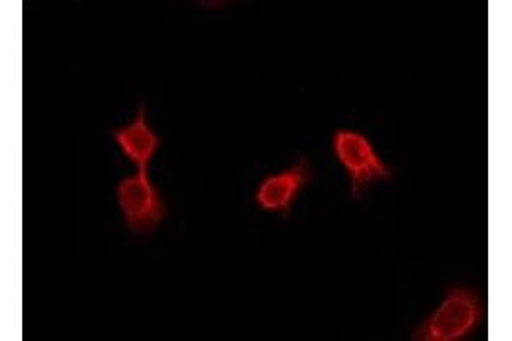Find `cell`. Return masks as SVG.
I'll return each instance as SVG.
<instances>
[{"label": "cell", "instance_id": "cell-1", "mask_svg": "<svg viewBox=\"0 0 512 341\" xmlns=\"http://www.w3.org/2000/svg\"><path fill=\"white\" fill-rule=\"evenodd\" d=\"M485 318L482 295L466 285H449L443 301L415 326V341H463L477 335Z\"/></svg>", "mask_w": 512, "mask_h": 341}, {"label": "cell", "instance_id": "cell-2", "mask_svg": "<svg viewBox=\"0 0 512 341\" xmlns=\"http://www.w3.org/2000/svg\"><path fill=\"white\" fill-rule=\"evenodd\" d=\"M333 156L349 180L350 198L362 200L378 183H391L395 169L376 151L373 140L361 130L338 128L332 137Z\"/></svg>", "mask_w": 512, "mask_h": 341}, {"label": "cell", "instance_id": "cell-3", "mask_svg": "<svg viewBox=\"0 0 512 341\" xmlns=\"http://www.w3.org/2000/svg\"><path fill=\"white\" fill-rule=\"evenodd\" d=\"M115 193L128 231L135 236H151L158 231L168 215V207L158 186L152 183L149 171L125 176L118 181Z\"/></svg>", "mask_w": 512, "mask_h": 341}, {"label": "cell", "instance_id": "cell-4", "mask_svg": "<svg viewBox=\"0 0 512 341\" xmlns=\"http://www.w3.org/2000/svg\"><path fill=\"white\" fill-rule=\"evenodd\" d=\"M315 180V173L306 157H299L291 166L267 174L256 186L255 205L265 214L289 217L297 198Z\"/></svg>", "mask_w": 512, "mask_h": 341}, {"label": "cell", "instance_id": "cell-5", "mask_svg": "<svg viewBox=\"0 0 512 341\" xmlns=\"http://www.w3.org/2000/svg\"><path fill=\"white\" fill-rule=\"evenodd\" d=\"M111 137L122 152V156L128 162H132L137 171H147L163 145L158 132L147 122L146 106H140L132 122L115 128L111 132Z\"/></svg>", "mask_w": 512, "mask_h": 341}]
</instances>
